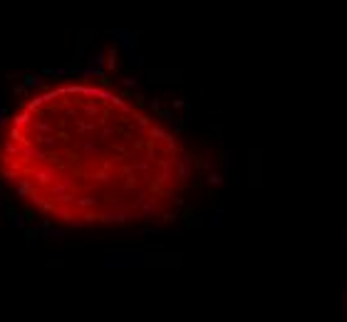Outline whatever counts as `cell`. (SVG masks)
<instances>
[{
	"instance_id": "6da1fadb",
	"label": "cell",
	"mask_w": 347,
	"mask_h": 322,
	"mask_svg": "<svg viewBox=\"0 0 347 322\" xmlns=\"http://www.w3.org/2000/svg\"><path fill=\"white\" fill-rule=\"evenodd\" d=\"M194 159L137 94L102 79H55L0 119V184L65 228H134L174 216Z\"/></svg>"
}]
</instances>
